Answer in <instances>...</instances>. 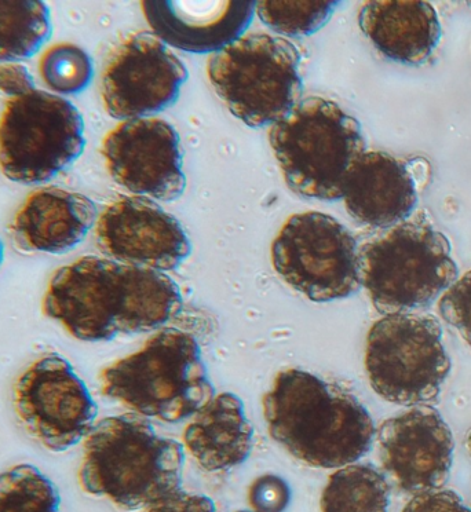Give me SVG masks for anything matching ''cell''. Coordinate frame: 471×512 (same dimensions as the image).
<instances>
[{"label": "cell", "instance_id": "obj_33", "mask_svg": "<svg viewBox=\"0 0 471 512\" xmlns=\"http://www.w3.org/2000/svg\"><path fill=\"white\" fill-rule=\"evenodd\" d=\"M236 512H254V511H236Z\"/></svg>", "mask_w": 471, "mask_h": 512}, {"label": "cell", "instance_id": "obj_16", "mask_svg": "<svg viewBox=\"0 0 471 512\" xmlns=\"http://www.w3.org/2000/svg\"><path fill=\"white\" fill-rule=\"evenodd\" d=\"M142 12L167 46L215 54L242 38L253 23L254 0H146Z\"/></svg>", "mask_w": 471, "mask_h": 512}, {"label": "cell", "instance_id": "obj_17", "mask_svg": "<svg viewBox=\"0 0 471 512\" xmlns=\"http://www.w3.org/2000/svg\"><path fill=\"white\" fill-rule=\"evenodd\" d=\"M342 200L361 225L387 229L410 217L418 189L407 164L386 152L365 151L346 178Z\"/></svg>", "mask_w": 471, "mask_h": 512}, {"label": "cell", "instance_id": "obj_19", "mask_svg": "<svg viewBox=\"0 0 471 512\" xmlns=\"http://www.w3.org/2000/svg\"><path fill=\"white\" fill-rule=\"evenodd\" d=\"M359 25L383 56L405 65L429 60L441 40L436 9L423 0L365 2Z\"/></svg>", "mask_w": 471, "mask_h": 512}, {"label": "cell", "instance_id": "obj_10", "mask_svg": "<svg viewBox=\"0 0 471 512\" xmlns=\"http://www.w3.org/2000/svg\"><path fill=\"white\" fill-rule=\"evenodd\" d=\"M270 254L284 283L309 301L334 302L361 288L359 245L338 219L324 212L291 215Z\"/></svg>", "mask_w": 471, "mask_h": 512}, {"label": "cell", "instance_id": "obj_3", "mask_svg": "<svg viewBox=\"0 0 471 512\" xmlns=\"http://www.w3.org/2000/svg\"><path fill=\"white\" fill-rule=\"evenodd\" d=\"M184 466V445L130 412L94 424L83 441L78 479L87 495L138 511L181 489Z\"/></svg>", "mask_w": 471, "mask_h": 512}, {"label": "cell", "instance_id": "obj_9", "mask_svg": "<svg viewBox=\"0 0 471 512\" xmlns=\"http://www.w3.org/2000/svg\"><path fill=\"white\" fill-rule=\"evenodd\" d=\"M365 371L383 400L416 407L436 402L451 371L437 318L401 313L376 321L367 336Z\"/></svg>", "mask_w": 471, "mask_h": 512}, {"label": "cell", "instance_id": "obj_7", "mask_svg": "<svg viewBox=\"0 0 471 512\" xmlns=\"http://www.w3.org/2000/svg\"><path fill=\"white\" fill-rule=\"evenodd\" d=\"M211 86L248 127L273 126L301 101V54L290 40L248 34L207 62Z\"/></svg>", "mask_w": 471, "mask_h": 512}, {"label": "cell", "instance_id": "obj_26", "mask_svg": "<svg viewBox=\"0 0 471 512\" xmlns=\"http://www.w3.org/2000/svg\"><path fill=\"white\" fill-rule=\"evenodd\" d=\"M438 310L445 323L454 327L471 346V270L441 295Z\"/></svg>", "mask_w": 471, "mask_h": 512}, {"label": "cell", "instance_id": "obj_22", "mask_svg": "<svg viewBox=\"0 0 471 512\" xmlns=\"http://www.w3.org/2000/svg\"><path fill=\"white\" fill-rule=\"evenodd\" d=\"M53 34L49 7L38 0H0V64L28 60Z\"/></svg>", "mask_w": 471, "mask_h": 512}, {"label": "cell", "instance_id": "obj_14", "mask_svg": "<svg viewBox=\"0 0 471 512\" xmlns=\"http://www.w3.org/2000/svg\"><path fill=\"white\" fill-rule=\"evenodd\" d=\"M94 228L102 254L127 265L171 272L192 254L181 222L148 197L113 201L98 215Z\"/></svg>", "mask_w": 471, "mask_h": 512}, {"label": "cell", "instance_id": "obj_15", "mask_svg": "<svg viewBox=\"0 0 471 512\" xmlns=\"http://www.w3.org/2000/svg\"><path fill=\"white\" fill-rule=\"evenodd\" d=\"M376 437L383 473L401 492L419 495L447 484L455 441L436 408L419 405L387 419Z\"/></svg>", "mask_w": 471, "mask_h": 512}, {"label": "cell", "instance_id": "obj_23", "mask_svg": "<svg viewBox=\"0 0 471 512\" xmlns=\"http://www.w3.org/2000/svg\"><path fill=\"white\" fill-rule=\"evenodd\" d=\"M0 512H62L60 492L38 467L17 464L0 473Z\"/></svg>", "mask_w": 471, "mask_h": 512}, {"label": "cell", "instance_id": "obj_12", "mask_svg": "<svg viewBox=\"0 0 471 512\" xmlns=\"http://www.w3.org/2000/svg\"><path fill=\"white\" fill-rule=\"evenodd\" d=\"M188 68L153 32L127 36L109 56L101 78L105 111L116 120L146 119L180 98Z\"/></svg>", "mask_w": 471, "mask_h": 512}, {"label": "cell", "instance_id": "obj_25", "mask_svg": "<svg viewBox=\"0 0 471 512\" xmlns=\"http://www.w3.org/2000/svg\"><path fill=\"white\" fill-rule=\"evenodd\" d=\"M43 82L58 95L83 93L94 78L93 60L82 47L60 43L45 51L39 61Z\"/></svg>", "mask_w": 471, "mask_h": 512}, {"label": "cell", "instance_id": "obj_8", "mask_svg": "<svg viewBox=\"0 0 471 512\" xmlns=\"http://www.w3.org/2000/svg\"><path fill=\"white\" fill-rule=\"evenodd\" d=\"M85 148L82 113L60 95L35 90L12 98L0 116V170L10 181L45 184Z\"/></svg>", "mask_w": 471, "mask_h": 512}, {"label": "cell", "instance_id": "obj_4", "mask_svg": "<svg viewBox=\"0 0 471 512\" xmlns=\"http://www.w3.org/2000/svg\"><path fill=\"white\" fill-rule=\"evenodd\" d=\"M101 391L131 413L166 423L191 419L215 396L199 342L162 328L135 353L100 373Z\"/></svg>", "mask_w": 471, "mask_h": 512}, {"label": "cell", "instance_id": "obj_21", "mask_svg": "<svg viewBox=\"0 0 471 512\" xmlns=\"http://www.w3.org/2000/svg\"><path fill=\"white\" fill-rule=\"evenodd\" d=\"M390 485L371 464H349L328 478L321 512H389Z\"/></svg>", "mask_w": 471, "mask_h": 512}, {"label": "cell", "instance_id": "obj_6", "mask_svg": "<svg viewBox=\"0 0 471 512\" xmlns=\"http://www.w3.org/2000/svg\"><path fill=\"white\" fill-rule=\"evenodd\" d=\"M447 237L419 222H401L359 247L361 287L383 316L432 305L458 280Z\"/></svg>", "mask_w": 471, "mask_h": 512}, {"label": "cell", "instance_id": "obj_13", "mask_svg": "<svg viewBox=\"0 0 471 512\" xmlns=\"http://www.w3.org/2000/svg\"><path fill=\"white\" fill-rule=\"evenodd\" d=\"M108 173L135 196L171 203L185 193L181 138L159 117L127 120L102 141Z\"/></svg>", "mask_w": 471, "mask_h": 512}, {"label": "cell", "instance_id": "obj_32", "mask_svg": "<svg viewBox=\"0 0 471 512\" xmlns=\"http://www.w3.org/2000/svg\"><path fill=\"white\" fill-rule=\"evenodd\" d=\"M3 259H5V247H3L2 240H0V268H2Z\"/></svg>", "mask_w": 471, "mask_h": 512}, {"label": "cell", "instance_id": "obj_18", "mask_svg": "<svg viewBox=\"0 0 471 512\" xmlns=\"http://www.w3.org/2000/svg\"><path fill=\"white\" fill-rule=\"evenodd\" d=\"M96 204L80 193L60 188L35 190L12 222L16 243L27 251L65 254L78 247L96 226Z\"/></svg>", "mask_w": 471, "mask_h": 512}, {"label": "cell", "instance_id": "obj_11", "mask_svg": "<svg viewBox=\"0 0 471 512\" xmlns=\"http://www.w3.org/2000/svg\"><path fill=\"white\" fill-rule=\"evenodd\" d=\"M12 402L25 433L50 452H67L85 441L96 401L71 362L56 353L32 361L13 384Z\"/></svg>", "mask_w": 471, "mask_h": 512}, {"label": "cell", "instance_id": "obj_5", "mask_svg": "<svg viewBox=\"0 0 471 512\" xmlns=\"http://www.w3.org/2000/svg\"><path fill=\"white\" fill-rule=\"evenodd\" d=\"M269 142L292 192L342 199L346 178L365 152L361 124L337 102L309 97L270 126Z\"/></svg>", "mask_w": 471, "mask_h": 512}, {"label": "cell", "instance_id": "obj_1", "mask_svg": "<svg viewBox=\"0 0 471 512\" xmlns=\"http://www.w3.org/2000/svg\"><path fill=\"white\" fill-rule=\"evenodd\" d=\"M166 273L100 256H82L51 276L43 312L72 338L108 342L162 329L182 309Z\"/></svg>", "mask_w": 471, "mask_h": 512}, {"label": "cell", "instance_id": "obj_31", "mask_svg": "<svg viewBox=\"0 0 471 512\" xmlns=\"http://www.w3.org/2000/svg\"><path fill=\"white\" fill-rule=\"evenodd\" d=\"M466 449L467 452H469V455L471 456V429L469 433L466 435Z\"/></svg>", "mask_w": 471, "mask_h": 512}, {"label": "cell", "instance_id": "obj_2", "mask_svg": "<svg viewBox=\"0 0 471 512\" xmlns=\"http://www.w3.org/2000/svg\"><path fill=\"white\" fill-rule=\"evenodd\" d=\"M268 433L298 462L335 470L371 451L375 424L359 398L302 369L277 373L262 400Z\"/></svg>", "mask_w": 471, "mask_h": 512}, {"label": "cell", "instance_id": "obj_28", "mask_svg": "<svg viewBox=\"0 0 471 512\" xmlns=\"http://www.w3.org/2000/svg\"><path fill=\"white\" fill-rule=\"evenodd\" d=\"M403 512H471L454 490L436 489L414 495Z\"/></svg>", "mask_w": 471, "mask_h": 512}, {"label": "cell", "instance_id": "obj_20", "mask_svg": "<svg viewBox=\"0 0 471 512\" xmlns=\"http://www.w3.org/2000/svg\"><path fill=\"white\" fill-rule=\"evenodd\" d=\"M182 445L208 473L230 470L250 457L254 427L236 394H215L186 424Z\"/></svg>", "mask_w": 471, "mask_h": 512}, {"label": "cell", "instance_id": "obj_27", "mask_svg": "<svg viewBox=\"0 0 471 512\" xmlns=\"http://www.w3.org/2000/svg\"><path fill=\"white\" fill-rule=\"evenodd\" d=\"M247 499L254 512H284L290 506V485L279 475H261L248 488Z\"/></svg>", "mask_w": 471, "mask_h": 512}, {"label": "cell", "instance_id": "obj_24", "mask_svg": "<svg viewBox=\"0 0 471 512\" xmlns=\"http://www.w3.org/2000/svg\"><path fill=\"white\" fill-rule=\"evenodd\" d=\"M334 0H309V2H283V0H262L257 9L262 23L277 34L303 38L316 34L326 27L337 9Z\"/></svg>", "mask_w": 471, "mask_h": 512}, {"label": "cell", "instance_id": "obj_29", "mask_svg": "<svg viewBox=\"0 0 471 512\" xmlns=\"http://www.w3.org/2000/svg\"><path fill=\"white\" fill-rule=\"evenodd\" d=\"M146 512H217V507L210 497L175 490L163 499L156 501Z\"/></svg>", "mask_w": 471, "mask_h": 512}, {"label": "cell", "instance_id": "obj_30", "mask_svg": "<svg viewBox=\"0 0 471 512\" xmlns=\"http://www.w3.org/2000/svg\"><path fill=\"white\" fill-rule=\"evenodd\" d=\"M35 80L31 72L20 62L0 64V91L9 97H23L35 91Z\"/></svg>", "mask_w": 471, "mask_h": 512}]
</instances>
